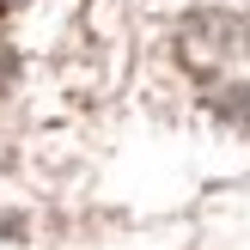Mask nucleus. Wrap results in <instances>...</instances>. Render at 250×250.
Instances as JSON below:
<instances>
[{
	"label": "nucleus",
	"mask_w": 250,
	"mask_h": 250,
	"mask_svg": "<svg viewBox=\"0 0 250 250\" xmlns=\"http://www.w3.org/2000/svg\"><path fill=\"white\" fill-rule=\"evenodd\" d=\"M238 49H244V24L232 19V12H195L189 31H183V55L202 73H214L220 61H232Z\"/></svg>",
	"instance_id": "f257e3e1"
}]
</instances>
